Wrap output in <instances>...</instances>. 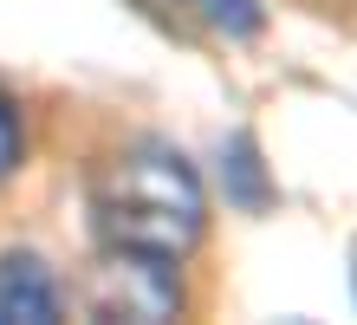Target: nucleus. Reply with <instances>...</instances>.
<instances>
[{
    "mask_svg": "<svg viewBox=\"0 0 357 325\" xmlns=\"http://www.w3.org/2000/svg\"><path fill=\"white\" fill-rule=\"evenodd\" d=\"M188 7H202L208 27H221L227 39H254L266 27V7H260V0H188Z\"/></svg>",
    "mask_w": 357,
    "mask_h": 325,
    "instance_id": "obj_4",
    "label": "nucleus"
},
{
    "mask_svg": "<svg viewBox=\"0 0 357 325\" xmlns=\"http://www.w3.org/2000/svg\"><path fill=\"white\" fill-rule=\"evenodd\" d=\"M26 163V124H20V104L0 92V182Z\"/></svg>",
    "mask_w": 357,
    "mask_h": 325,
    "instance_id": "obj_5",
    "label": "nucleus"
},
{
    "mask_svg": "<svg viewBox=\"0 0 357 325\" xmlns=\"http://www.w3.org/2000/svg\"><path fill=\"white\" fill-rule=\"evenodd\" d=\"M85 208H91L98 247H117V254L182 260V254H195L202 234H208L202 176L188 169L182 150L156 143V137H130L104 163H91Z\"/></svg>",
    "mask_w": 357,
    "mask_h": 325,
    "instance_id": "obj_1",
    "label": "nucleus"
},
{
    "mask_svg": "<svg viewBox=\"0 0 357 325\" xmlns=\"http://www.w3.org/2000/svg\"><path fill=\"white\" fill-rule=\"evenodd\" d=\"M85 306L98 319H176L182 312V287H176V260H150V254H117L104 247L98 267L85 280Z\"/></svg>",
    "mask_w": 357,
    "mask_h": 325,
    "instance_id": "obj_2",
    "label": "nucleus"
},
{
    "mask_svg": "<svg viewBox=\"0 0 357 325\" xmlns=\"http://www.w3.org/2000/svg\"><path fill=\"white\" fill-rule=\"evenodd\" d=\"M59 319V287L39 254H7L0 260V325H52Z\"/></svg>",
    "mask_w": 357,
    "mask_h": 325,
    "instance_id": "obj_3",
    "label": "nucleus"
}]
</instances>
